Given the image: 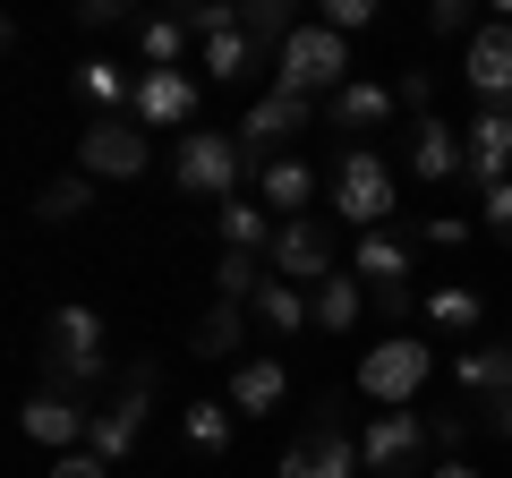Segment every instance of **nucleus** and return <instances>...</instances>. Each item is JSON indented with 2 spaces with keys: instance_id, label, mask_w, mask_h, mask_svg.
<instances>
[{
  "instance_id": "f257e3e1",
  "label": "nucleus",
  "mask_w": 512,
  "mask_h": 478,
  "mask_svg": "<svg viewBox=\"0 0 512 478\" xmlns=\"http://www.w3.org/2000/svg\"><path fill=\"white\" fill-rule=\"evenodd\" d=\"M154 393H163V359H137V368H120L111 402L94 410V427H86V453L103 461V470H120V461L137 453V436H146V410H154Z\"/></svg>"
},
{
  "instance_id": "f03ea898",
  "label": "nucleus",
  "mask_w": 512,
  "mask_h": 478,
  "mask_svg": "<svg viewBox=\"0 0 512 478\" xmlns=\"http://www.w3.org/2000/svg\"><path fill=\"white\" fill-rule=\"evenodd\" d=\"M43 385L77 393V402L103 385V316L94 308H52V333H43Z\"/></svg>"
},
{
  "instance_id": "7ed1b4c3",
  "label": "nucleus",
  "mask_w": 512,
  "mask_h": 478,
  "mask_svg": "<svg viewBox=\"0 0 512 478\" xmlns=\"http://www.w3.org/2000/svg\"><path fill=\"white\" fill-rule=\"evenodd\" d=\"M274 478H359V444H350V427H342V393H325V402L308 410V427L282 444Z\"/></svg>"
},
{
  "instance_id": "20e7f679",
  "label": "nucleus",
  "mask_w": 512,
  "mask_h": 478,
  "mask_svg": "<svg viewBox=\"0 0 512 478\" xmlns=\"http://www.w3.org/2000/svg\"><path fill=\"white\" fill-rule=\"evenodd\" d=\"M239 180H248V163H239V137H222V129H188L180 146H171V188H180V197H214V205H231Z\"/></svg>"
},
{
  "instance_id": "39448f33",
  "label": "nucleus",
  "mask_w": 512,
  "mask_h": 478,
  "mask_svg": "<svg viewBox=\"0 0 512 478\" xmlns=\"http://www.w3.org/2000/svg\"><path fill=\"white\" fill-rule=\"evenodd\" d=\"M274 69H282V94L325 103V94L350 86V35H333V26H299V35L274 52Z\"/></svg>"
},
{
  "instance_id": "423d86ee",
  "label": "nucleus",
  "mask_w": 512,
  "mask_h": 478,
  "mask_svg": "<svg viewBox=\"0 0 512 478\" xmlns=\"http://www.w3.org/2000/svg\"><path fill=\"white\" fill-rule=\"evenodd\" d=\"M427 368H436V350H427V333H393V342H376L359 359V393L376 410H410L427 393Z\"/></svg>"
},
{
  "instance_id": "0eeeda50",
  "label": "nucleus",
  "mask_w": 512,
  "mask_h": 478,
  "mask_svg": "<svg viewBox=\"0 0 512 478\" xmlns=\"http://www.w3.org/2000/svg\"><path fill=\"white\" fill-rule=\"evenodd\" d=\"M146 163H154V137H146L137 111H103V120L77 137V171H86V180H137Z\"/></svg>"
},
{
  "instance_id": "6e6552de",
  "label": "nucleus",
  "mask_w": 512,
  "mask_h": 478,
  "mask_svg": "<svg viewBox=\"0 0 512 478\" xmlns=\"http://www.w3.org/2000/svg\"><path fill=\"white\" fill-rule=\"evenodd\" d=\"M333 214H342L350 231H384V222H393V171H384V154L350 146L342 163H333Z\"/></svg>"
},
{
  "instance_id": "1a4fd4ad",
  "label": "nucleus",
  "mask_w": 512,
  "mask_h": 478,
  "mask_svg": "<svg viewBox=\"0 0 512 478\" xmlns=\"http://www.w3.org/2000/svg\"><path fill=\"white\" fill-rule=\"evenodd\" d=\"M419 461H427V419L419 410H376L367 419V436H359L367 478H419Z\"/></svg>"
},
{
  "instance_id": "9d476101",
  "label": "nucleus",
  "mask_w": 512,
  "mask_h": 478,
  "mask_svg": "<svg viewBox=\"0 0 512 478\" xmlns=\"http://www.w3.org/2000/svg\"><path fill=\"white\" fill-rule=\"evenodd\" d=\"M308 120H316V103H308V94H265V103H248V120H239V163H248V180H256V171H265V163H274V146H282V137H299V129H308Z\"/></svg>"
},
{
  "instance_id": "9b49d317",
  "label": "nucleus",
  "mask_w": 512,
  "mask_h": 478,
  "mask_svg": "<svg viewBox=\"0 0 512 478\" xmlns=\"http://www.w3.org/2000/svg\"><path fill=\"white\" fill-rule=\"evenodd\" d=\"M274 282H291V291H316V282H333L342 274V265H333V231L316 214H299V222H282L274 231Z\"/></svg>"
},
{
  "instance_id": "f8f14e48",
  "label": "nucleus",
  "mask_w": 512,
  "mask_h": 478,
  "mask_svg": "<svg viewBox=\"0 0 512 478\" xmlns=\"http://www.w3.org/2000/svg\"><path fill=\"white\" fill-rule=\"evenodd\" d=\"M461 77H470L478 111H512V18H495V26H478V35H470Z\"/></svg>"
},
{
  "instance_id": "ddd939ff",
  "label": "nucleus",
  "mask_w": 512,
  "mask_h": 478,
  "mask_svg": "<svg viewBox=\"0 0 512 478\" xmlns=\"http://www.w3.org/2000/svg\"><path fill=\"white\" fill-rule=\"evenodd\" d=\"M504 171H512V111H478L470 129H461V180L487 197Z\"/></svg>"
},
{
  "instance_id": "4468645a",
  "label": "nucleus",
  "mask_w": 512,
  "mask_h": 478,
  "mask_svg": "<svg viewBox=\"0 0 512 478\" xmlns=\"http://www.w3.org/2000/svg\"><path fill=\"white\" fill-rule=\"evenodd\" d=\"M128 111H137L146 129H188V120H197V77H188V69H146Z\"/></svg>"
},
{
  "instance_id": "2eb2a0df",
  "label": "nucleus",
  "mask_w": 512,
  "mask_h": 478,
  "mask_svg": "<svg viewBox=\"0 0 512 478\" xmlns=\"http://www.w3.org/2000/svg\"><path fill=\"white\" fill-rule=\"evenodd\" d=\"M18 427H26L35 444H52V453H77V444H86V427H94V410L77 402V393H52V385H43L35 402H26Z\"/></svg>"
},
{
  "instance_id": "dca6fc26",
  "label": "nucleus",
  "mask_w": 512,
  "mask_h": 478,
  "mask_svg": "<svg viewBox=\"0 0 512 478\" xmlns=\"http://www.w3.org/2000/svg\"><path fill=\"white\" fill-rule=\"evenodd\" d=\"M282 402H291V368L248 350V359L231 368V410H239V419H265V410H282Z\"/></svg>"
},
{
  "instance_id": "f3484780",
  "label": "nucleus",
  "mask_w": 512,
  "mask_h": 478,
  "mask_svg": "<svg viewBox=\"0 0 512 478\" xmlns=\"http://www.w3.org/2000/svg\"><path fill=\"white\" fill-rule=\"evenodd\" d=\"M188 350H197V359H248V308H239V299H214V308L197 316V333H188Z\"/></svg>"
},
{
  "instance_id": "a211bd4d",
  "label": "nucleus",
  "mask_w": 512,
  "mask_h": 478,
  "mask_svg": "<svg viewBox=\"0 0 512 478\" xmlns=\"http://www.w3.org/2000/svg\"><path fill=\"white\" fill-rule=\"evenodd\" d=\"M393 86H376V77H350L342 94H325V120L333 129H384V120H393Z\"/></svg>"
},
{
  "instance_id": "6ab92c4d",
  "label": "nucleus",
  "mask_w": 512,
  "mask_h": 478,
  "mask_svg": "<svg viewBox=\"0 0 512 478\" xmlns=\"http://www.w3.org/2000/svg\"><path fill=\"white\" fill-rule=\"evenodd\" d=\"M410 171H419L427 188H444V180H461V137L444 129L436 111H427L419 129H410Z\"/></svg>"
},
{
  "instance_id": "aec40b11",
  "label": "nucleus",
  "mask_w": 512,
  "mask_h": 478,
  "mask_svg": "<svg viewBox=\"0 0 512 478\" xmlns=\"http://www.w3.org/2000/svg\"><path fill=\"white\" fill-rule=\"evenodd\" d=\"M350 274H359L367 291H393V282H410V239H393V231H359V257H350Z\"/></svg>"
},
{
  "instance_id": "412c9836",
  "label": "nucleus",
  "mask_w": 512,
  "mask_h": 478,
  "mask_svg": "<svg viewBox=\"0 0 512 478\" xmlns=\"http://www.w3.org/2000/svg\"><path fill=\"white\" fill-rule=\"evenodd\" d=\"M461 385H470L478 402H504L512 393V342H470L461 350Z\"/></svg>"
},
{
  "instance_id": "4be33fe9",
  "label": "nucleus",
  "mask_w": 512,
  "mask_h": 478,
  "mask_svg": "<svg viewBox=\"0 0 512 478\" xmlns=\"http://www.w3.org/2000/svg\"><path fill=\"white\" fill-rule=\"evenodd\" d=\"M256 188H265V205H282V222H299V205L316 197V171L299 154H274V163L256 171Z\"/></svg>"
},
{
  "instance_id": "5701e85b",
  "label": "nucleus",
  "mask_w": 512,
  "mask_h": 478,
  "mask_svg": "<svg viewBox=\"0 0 512 478\" xmlns=\"http://www.w3.org/2000/svg\"><path fill=\"white\" fill-rule=\"evenodd\" d=\"M359 291H367L359 274H333V282H316V291H308L316 333H359Z\"/></svg>"
},
{
  "instance_id": "b1692460",
  "label": "nucleus",
  "mask_w": 512,
  "mask_h": 478,
  "mask_svg": "<svg viewBox=\"0 0 512 478\" xmlns=\"http://www.w3.org/2000/svg\"><path fill=\"white\" fill-rule=\"evenodd\" d=\"M248 316H256V325H265V333H282V342L316 325V316H308V291H291V282H265V291L248 299Z\"/></svg>"
},
{
  "instance_id": "393cba45",
  "label": "nucleus",
  "mask_w": 512,
  "mask_h": 478,
  "mask_svg": "<svg viewBox=\"0 0 512 478\" xmlns=\"http://www.w3.org/2000/svg\"><path fill=\"white\" fill-rule=\"evenodd\" d=\"M239 35H248V52H282L299 35L291 0H239Z\"/></svg>"
},
{
  "instance_id": "a878e982",
  "label": "nucleus",
  "mask_w": 512,
  "mask_h": 478,
  "mask_svg": "<svg viewBox=\"0 0 512 478\" xmlns=\"http://www.w3.org/2000/svg\"><path fill=\"white\" fill-rule=\"evenodd\" d=\"M478 325H487V299L478 291H461V282L453 291H427V333H453L461 342V333H478Z\"/></svg>"
},
{
  "instance_id": "bb28decb",
  "label": "nucleus",
  "mask_w": 512,
  "mask_h": 478,
  "mask_svg": "<svg viewBox=\"0 0 512 478\" xmlns=\"http://www.w3.org/2000/svg\"><path fill=\"white\" fill-rule=\"evenodd\" d=\"M274 231L282 222H265V205H222V248H248V257H274Z\"/></svg>"
},
{
  "instance_id": "cd10ccee",
  "label": "nucleus",
  "mask_w": 512,
  "mask_h": 478,
  "mask_svg": "<svg viewBox=\"0 0 512 478\" xmlns=\"http://www.w3.org/2000/svg\"><path fill=\"white\" fill-rule=\"evenodd\" d=\"M188 18H137V52H146V69H180V52H188Z\"/></svg>"
},
{
  "instance_id": "c85d7f7f",
  "label": "nucleus",
  "mask_w": 512,
  "mask_h": 478,
  "mask_svg": "<svg viewBox=\"0 0 512 478\" xmlns=\"http://www.w3.org/2000/svg\"><path fill=\"white\" fill-rule=\"evenodd\" d=\"M86 205H94V180H86V171H60V180L35 188V214H43V222H77Z\"/></svg>"
},
{
  "instance_id": "c756f323",
  "label": "nucleus",
  "mask_w": 512,
  "mask_h": 478,
  "mask_svg": "<svg viewBox=\"0 0 512 478\" xmlns=\"http://www.w3.org/2000/svg\"><path fill=\"white\" fill-rule=\"evenodd\" d=\"M214 282H222V299H239V308H248V299L265 291V282H274V265H265V257H248V248H222Z\"/></svg>"
},
{
  "instance_id": "7c9ffc66",
  "label": "nucleus",
  "mask_w": 512,
  "mask_h": 478,
  "mask_svg": "<svg viewBox=\"0 0 512 478\" xmlns=\"http://www.w3.org/2000/svg\"><path fill=\"white\" fill-rule=\"evenodd\" d=\"M77 94L103 103V111H128V103H137V86L120 77V60H86V69H77Z\"/></svg>"
},
{
  "instance_id": "2f4dec72",
  "label": "nucleus",
  "mask_w": 512,
  "mask_h": 478,
  "mask_svg": "<svg viewBox=\"0 0 512 478\" xmlns=\"http://www.w3.org/2000/svg\"><path fill=\"white\" fill-rule=\"evenodd\" d=\"M248 35H239V26H222L214 43H205V77H214V86H239V77H248Z\"/></svg>"
},
{
  "instance_id": "473e14b6",
  "label": "nucleus",
  "mask_w": 512,
  "mask_h": 478,
  "mask_svg": "<svg viewBox=\"0 0 512 478\" xmlns=\"http://www.w3.org/2000/svg\"><path fill=\"white\" fill-rule=\"evenodd\" d=\"M188 444H197V453H231V410L222 402H188Z\"/></svg>"
},
{
  "instance_id": "72a5a7b5",
  "label": "nucleus",
  "mask_w": 512,
  "mask_h": 478,
  "mask_svg": "<svg viewBox=\"0 0 512 478\" xmlns=\"http://www.w3.org/2000/svg\"><path fill=\"white\" fill-rule=\"evenodd\" d=\"M427 35H461V43H470V35H478L470 0H436V9H427Z\"/></svg>"
},
{
  "instance_id": "f704fd0d",
  "label": "nucleus",
  "mask_w": 512,
  "mask_h": 478,
  "mask_svg": "<svg viewBox=\"0 0 512 478\" xmlns=\"http://www.w3.org/2000/svg\"><path fill=\"white\" fill-rule=\"evenodd\" d=\"M427 436H436V444H444V453H453V461H461V444H470V436H478V419H461V410H436V419H427Z\"/></svg>"
},
{
  "instance_id": "c9c22d12",
  "label": "nucleus",
  "mask_w": 512,
  "mask_h": 478,
  "mask_svg": "<svg viewBox=\"0 0 512 478\" xmlns=\"http://www.w3.org/2000/svg\"><path fill=\"white\" fill-rule=\"evenodd\" d=\"M478 222H487L495 239H512V180H495L487 197H478Z\"/></svg>"
},
{
  "instance_id": "e433bc0d",
  "label": "nucleus",
  "mask_w": 512,
  "mask_h": 478,
  "mask_svg": "<svg viewBox=\"0 0 512 478\" xmlns=\"http://www.w3.org/2000/svg\"><path fill=\"white\" fill-rule=\"evenodd\" d=\"M325 26L333 35H359V26H376V0H325Z\"/></svg>"
},
{
  "instance_id": "4c0bfd02",
  "label": "nucleus",
  "mask_w": 512,
  "mask_h": 478,
  "mask_svg": "<svg viewBox=\"0 0 512 478\" xmlns=\"http://www.w3.org/2000/svg\"><path fill=\"white\" fill-rule=\"evenodd\" d=\"M367 299H376V316H384L393 333H402V325H410V308H419V291H410V282H393V291H367Z\"/></svg>"
},
{
  "instance_id": "58836bf2",
  "label": "nucleus",
  "mask_w": 512,
  "mask_h": 478,
  "mask_svg": "<svg viewBox=\"0 0 512 478\" xmlns=\"http://www.w3.org/2000/svg\"><path fill=\"white\" fill-rule=\"evenodd\" d=\"M393 103H402V111H419V120H427V111H436V77H427V69H410L402 86H393Z\"/></svg>"
},
{
  "instance_id": "ea45409f",
  "label": "nucleus",
  "mask_w": 512,
  "mask_h": 478,
  "mask_svg": "<svg viewBox=\"0 0 512 478\" xmlns=\"http://www.w3.org/2000/svg\"><path fill=\"white\" fill-rule=\"evenodd\" d=\"M43 478H111V470H103V461H94V453H86V444H77V453H60V461H52V470H43Z\"/></svg>"
},
{
  "instance_id": "a19ab883",
  "label": "nucleus",
  "mask_w": 512,
  "mask_h": 478,
  "mask_svg": "<svg viewBox=\"0 0 512 478\" xmlns=\"http://www.w3.org/2000/svg\"><path fill=\"white\" fill-rule=\"evenodd\" d=\"M478 427H487V436H504V444H512V393H504V402H478Z\"/></svg>"
},
{
  "instance_id": "79ce46f5",
  "label": "nucleus",
  "mask_w": 512,
  "mask_h": 478,
  "mask_svg": "<svg viewBox=\"0 0 512 478\" xmlns=\"http://www.w3.org/2000/svg\"><path fill=\"white\" fill-rule=\"evenodd\" d=\"M128 18V0H86V9H77V26H120Z\"/></svg>"
},
{
  "instance_id": "37998d69",
  "label": "nucleus",
  "mask_w": 512,
  "mask_h": 478,
  "mask_svg": "<svg viewBox=\"0 0 512 478\" xmlns=\"http://www.w3.org/2000/svg\"><path fill=\"white\" fill-rule=\"evenodd\" d=\"M461 239H470V222H453V214L427 222V248H461Z\"/></svg>"
},
{
  "instance_id": "c03bdc74",
  "label": "nucleus",
  "mask_w": 512,
  "mask_h": 478,
  "mask_svg": "<svg viewBox=\"0 0 512 478\" xmlns=\"http://www.w3.org/2000/svg\"><path fill=\"white\" fill-rule=\"evenodd\" d=\"M427 478H478V470H470V461H444V470H427Z\"/></svg>"
},
{
  "instance_id": "a18cd8bd",
  "label": "nucleus",
  "mask_w": 512,
  "mask_h": 478,
  "mask_svg": "<svg viewBox=\"0 0 512 478\" xmlns=\"http://www.w3.org/2000/svg\"><path fill=\"white\" fill-rule=\"evenodd\" d=\"M9 43H18V26H9V18H0V52H9Z\"/></svg>"
}]
</instances>
